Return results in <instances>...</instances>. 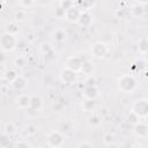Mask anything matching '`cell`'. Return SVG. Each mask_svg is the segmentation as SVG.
Wrapping results in <instances>:
<instances>
[{
  "label": "cell",
  "mask_w": 148,
  "mask_h": 148,
  "mask_svg": "<svg viewBox=\"0 0 148 148\" xmlns=\"http://www.w3.org/2000/svg\"><path fill=\"white\" fill-rule=\"evenodd\" d=\"M138 87V81L132 74H123L118 79V88L125 94H132Z\"/></svg>",
  "instance_id": "cell-1"
},
{
  "label": "cell",
  "mask_w": 148,
  "mask_h": 148,
  "mask_svg": "<svg viewBox=\"0 0 148 148\" xmlns=\"http://www.w3.org/2000/svg\"><path fill=\"white\" fill-rule=\"evenodd\" d=\"M16 44H17L16 36L10 35V34H8L6 31L1 35V37H0V46H1L2 52H10V51H13L16 47Z\"/></svg>",
  "instance_id": "cell-2"
},
{
  "label": "cell",
  "mask_w": 148,
  "mask_h": 148,
  "mask_svg": "<svg viewBox=\"0 0 148 148\" xmlns=\"http://www.w3.org/2000/svg\"><path fill=\"white\" fill-rule=\"evenodd\" d=\"M65 142V136L59 131H52L47 134L46 143L51 148H60Z\"/></svg>",
  "instance_id": "cell-3"
},
{
  "label": "cell",
  "mask_w": 148,
  "mask_h": 148,
  "mask_svg": "<svg viewBox=\"0 0 148 148\" xmlns=\"http://www.w3.org/2000/svg\"><path fill=\"white\" fill-rule=\"evenodd\" d=\"M108 52H109L108 45L105 43H102V42L94 43L91 45V47H90V54L95 59H103V58H105Z\"/></svg>",
  "instance_id": "cell-4"
},
{
  "label": "cell",
  "mask_w": 148,
  "mask_h": 148,
  "mask_svg": "<svg viewBox=\"0 0 148 148\" xmlns=\"http://www.w3.org/2000/svg\"><path fill=\"white\" fill-rule=\"evenodd\" d=\"M132 112H134L139 118L148 117V101L146 99H136L132 104Z\"/></svg>",
  "instance_id": "cell-5"
},
{
  "label": "cell",
  "mask_w": 148,
  "mask_h": 148,
  "mask_svg": "<svg viewBox=\"0 0 148 148\" xmlns=\"http://www.w3.org/2000/svg\"><path fill=\"white\" fill-rule=\"evenodd\" d=\"M59 77H60V81H61L62 83H65V84H73V83H75L76 80H77V73L65 67V68L60 72Z\"/></svg>",
  "instance_id": "cell-6"
},
{
  "label": "cell",
  "mask_w": 148,
  "mask_h": 148,
  "mask_svg": "<svg viewBox=\"0 0 148 148\" xmlns=\"http://www.w3.org/2000/svg\"><path fill=\"white\" fill-rule=\"evenodd\" d=\"M83 61L84 60H82V58H80L77 56H72V57L67 58L65 67L71 69V71H74V72L79 73V72H81V67H82Z\"/></svg>",
  "instance_id": "cell-7"
},
{
  "label": "cell",
  "mask_w": 148,
  "mask_h": 148,
  "mask_svg": "<svg viewBox=\"0 0 148 148\" xmlns=\"http://www.w3.org/2000/svg\"><path fill=\"white\" fill-rule=\"evenodd\" d=\"M81 14H82V12H81L80 8L75 5L74 7H72L71 9H68V10L65 12V17H64V18H65L66 21L71 22V23H77L79 20H80Z\"/></svg>",
  "instance_id": "cell-8"
},
{
  "label": "cell",
  "mask_w": 148,
  "mask_h": 148,
  "mask_svg": "<svg viewBox=\"0 0 148 148\" xmlns=\"http://www.w3.org/2000/svg\"><path fill=\"white\" fill-rule=\"evenodd\" d=\"M82 96L86 99H95L99 97V88L97 86H86L82 90Z\"/></svg>",
  "instance_id": "cell-9"
},
{
  "label": "cell",
  "mask_w": 148,
  "mask_h": 148,
  "mask_svg": "<svg viewBox=\"0 0 148 148\" xmlns=\"http://www.w3.org/2000/svg\"><path fill=\"white\" fill-rule=\"evenodd\" d=\"M16 105L20 109H30V105H31V96H29L27 94H22V95L17 96V98H16Z\"/></svg>",
  "instance_id": "cell-10"
},
{
  "label": "cell",
  "mask_w": 148,
  "mask_h": 148,
  "mask_svg": "<svg viewBox=\"0 0 148 148\" xmlns=\"http://www.w3.org/2000/svg\"><path fill=\"white\" fill-rule=\"evenodd\" d=\"M81 108L84 112H89V113H94L96 111L97 108V103L95 99H82L81 102Z\"/></svg>",
  "instance_id": "cell-11"
},
{
  "label": "cell",
  "mask_w": 148,
  "mask_h": 148,
  "mask_svg": "<svg viewBox=\"0 0 148 148\" xmlns=\"http://www.w3.org/2000/svg\"><path fill=\"white\" fill-rule=\"evenodd\" d=\"M133 132L135 135H138L140 138L148 136V125L145 123H138L136 125H134Z\"/></svg>",
  "instance_id": "cell-12"
},
{
  "label": "cell",
  "mask_w": 148,
  "mask_h": 148,
  "mask_svg": "<svg viewBox=\"0 0 148 148\" xmlns=\"http://www.w3.org/2000/svg\"><path fill=\"white\" fill-rule=\"evenodd\" d=\"M81 27H84V28H90L91 24H92V16L89 12H83L80 16V20L77 22Z\"/></svg>",
  "instance_id": "cell-13"
},
{
  "label": "cell",
  "mask_w": 148,
  "mask_h": 148,
  "mask_svg": "<svg viewBox=\"0 0 148 148\" xmlns=\"http://www.w3.org/2000/svg\"><path fill=\"white\" fill-rule=\"evenodd\" d=\"M12 86H13V88L16 89V90H23V89L27 88V86H28V81H27V79H25L24 76L18 75V76L14 80V82L12 83Z\"/></svg>",
  "instance_id": "cell-14"
},
{
  "label": "cell",
  "mask_w": 148,
  "mask_h": 148,
  "mask_svg": "<svg viewBox=\"0 0 148 148\" xmlns=\"http://www.w3.org/2000/svg\"><path fill=\"white\" fill-rule=\"evenodd\" d=\"M43 106V99L37 96V95H34L31 96V105H30V111H35V112H38Z\"/></svg>",
  "instance_id": "cell-15"
},
{
  "label": "cell",
  "mask_w": 148,
  "mask_h": 148,
  "mask_svg": "<svg viewBox=\"0 0 148 148\" xmlns=\"http://www.w3.org/2000/svg\"><path fill=\"white\" fill-rule=\"evenodd\" d=\"M81 72L83 74H87L88 76H91L92 72H94V64L90 60H84L81 67Z\"/></svg>",
  "instance_id": "cell-16"
},
{
  "label": "cell",
  "mask_w": 148,
  "mask_h": 148,
  "mask_svg": "<svg viewBox=\"0 0 148 148\" xmlns=\"http://www.w3.org/2000/svg\"><path fill=\"white\" fill-rule=\"evenodd\" d=\"M18 75H20V74H17V72H16L15 69H12V68H10V69H7V71L5 72V74L2 75V79H3V80H7V81L12 84V83L14 82V80H15Z\"/></svg>",
  "instance_id": "cell-17"
},
{
  "label": "cell",
  "mask_w": 148,
  "mask_h": 148,
  "mask_svg": "<svg viewBox=\"0 0 148 148\" xmlns=\"http://www.w3.org/2000/svg\"><path fill=\"white\" fill-rule=\"evenodd\" d=\"M138 50L142 54H146L148 52V37H142L138 42Z\"/></svg>",
  "instance_id": "cell-18"
},
{
  "label": "cell",
  "mask_w": 148,
  "mask_h": 148,
  "mask_svg": "<svg viewBox=\"0 0 148 148\" xmlns=\"http://www.w3.org/2000/svg\"><path fill=\"white\" fill-rule=\"evenodd\" d=\"M143 13H145V9H143V6H141L140 3H135L132 8H131V14H132V16H134V17H139V16H142L143 15Z\"/></svg>",
  "instance_id": "cell-19"
},
{
  "label": "cell",
  "mask_w": 148,
  "mask_h": 148,
  "mask_svg": "<svg viewBox=\"0 0 148 148\" xmlns=\"http://www.w3.org/2000/svg\"><path fill=\"white\" fill-rule=\"evenodd\" d=\"M27 20V13L25 10H22V9H18L14 13V22H24Z\"/></svg>",
  "instance_id": "cell-20"
},
{
  "label": "cell",
  "mask_w": 148,
  "mask_h": 148,
  "mask_svg": "<svg viewBox=\"0 0 148 148\" xmlns=\"http://www.w3.org/2000/svg\"><path fill=\"white\" fill-rule=\"evenodd\" d=\"M87 123H88V125H89L90 127H97V126H99V124H101V118H99L97 114H94V113H92L91 116L88 117Z\"/></svg>",
  "instance_id": "cell-21"
},
{
  "label": "cell",
  "mask_w": 148,
  "mask_h": 148,
  "mask_svg": "<svg viewBox=\"0 0 148 148\" xmlns=\"http://www.w3.org/2000/svg\"><path fill=\"white\" fill-rule=\"evenodd\" d=\"M6 32L16 36V34L18 32V25H17V23L14 22V21H13V22H9V23L7 24V27H6Z\"/></svg>",
  "instance_id": "cell-22"
},
{
  "label": "cell",
  "mask_w": 148,
  "mask_h": 148,
  "mask_svg": "<svg viewBox=\"0 0 148 148\" xmlns=\"http://www.w3.org/2000/svg\"><path fill=\"white\" fill-rule=\"evenodd\" d=\"M39 50H40V52H42L43 54H50V53H52L53 47H52L51 43H49V42H44V43L39 46Z\"/></svg>",
  "instance_id": "cell-23"
},
{
  "label": "cell",
  "mask_w": 148,
  "mask_h": 148,
  "mask_svg": "<svg viewBox=\"0 0 148 148\" xmlns=\"http://www.w3.org/2000/svg\"><path fill=\"white\" fill-rule=\"evenodd\" d=\"M15 132H16V127H15L14 123L8 121V123H6V124H5L3 133H6V134H8V135H12V134H14Z\"/></svg>",
  "instance_id": "cell-24"
},
{
  "label": "cell",
  "mask_w": 148,
  "mask_h": 148,
  "mask_svg": "<svg viewBox=\"0 0 148 148\" xmlns=\"http://www.w3.org/2000/svg\"><path fill=\"white\" fill-rule=\"evenodd\" d=\"M74 6H75V1H71V0H62V1L59 2V7L62 10H65V12L68 10V9H71Z\"/></svg>",
  "instance_id": "cell-25"
},
{
  "label": "cell",
  "mask_w": 148,
  "mask_h": 148,
  "mask_svg": "<svg viewBox=\"0 0 148 148\" xmlns=\"http://www.w3.org/2000/svg\"><path fill=\"white\" fill-rule=\"evenodd\" d=\"M53 38L57 42H64L66 39V32H65V30H61V29L56 30L53 32Z\"/></svg>",
  "instance_id": "cell-26"
},
{
  "label": "cell",
  "mask_w": 148,
  "mask_h": 148,
  "mask_svg": "<svg viewBox=\"0 0 148 148\" xmlns=\"http://www.w3.org/2000/svg\"><path fill=\"white\" fill-rule=\"evenodd\" d=\"M127 121H128L131 125H133V126H134V125H136L138 123H140V118H139L134 112H132V111H131V112H130V114L127 116Z\"/></svg>",
  "instance_id": "cell-27"
},
{
  "label": "cell",
  "mask_w": 148,
  "mask_h": 148,
  "mask_svg": "<svg viewBox=\"0 0 148 148\" xmlns=\"http://www.w3.org/2000/svg\"><path fill=\"white\" fill-rule=\"evenodd\" d=\"M113 141H114V135H113V134H111V133H105V134L103 135V143H104V145L110 146V145L113 143Z\"/></svg>",
  "instance_id": "cell-28"
},
{
  "label": "cell",
  "mask_w": 148,
  "mask_h": 148,
  "mask_svg": "<svg viewBox=\"0 0 148 148\" xmlns=\"http://www.w3.org/2000/svg\"><path fill=\"white\" fill-rule=\"evenodd\" d=\"M17 5L20 7H27V8H29L32 5H35V1H32V0H21V1H17Z\"/></svg>",
  "instance_id": "cell-29"
},
{
  "label": "cell",
  "mask_w": 148,
  "mask_h": 148,
  "mask_svg": "<svg viewBox=\"0 0 148 148\" xmlns=\"http://www.w3.org/2000/svg\"><path fill=\"white\" fill-rule=\"evenodd\" d=\"M14 65L15 66H17V67H23L24 65H25V59L23 58V57H16L15 59H14Z\"/></svg>",
  "instance_id": "cell-30"
},
{
  "label": "cell",
  "mask_w": 148,
  "mask_h": 148,
  "mask_svg": "<svg viewBox=\"0 0 148 148\" xmlns=\"http://www.w3.org/2000/svg\"><path fill=\"white\" fill-rule=\"evenodd\" d=\"M25 130H27L28 135H34V134H36V132H37V127H36L35 125H32V124H29V125L25 127Z\"/></svg>",
  "instance_id": "cell-31"
},
{
  "label": "cell",
  "mask_w": 148,
  "mask_h": 148,
  "mask_svg": "<svg viewBox=\"0 0 148 148\" xmlns=\"http://www.w3.org/2000/svg\"><path fill=\"white\" fill-rule=\"evenodd\" d=\"M14 148H31V146H30V143H28L27 141L21 140V141H17V142H16V145H15Z\"/></svg>",
  "instance_id": "cell-32"
},
{
  "label": "cell",
  "mask_w": 148,
  "mask_h": 148,
  "mask_svg": "<svg viewBox=\"0 0 148 148\" xmlns=\"http://www.w3.org/2000/svg\"><path fill=\"white\" fill-rule=\"evenodd\" d=\"M84 83H86V86H96V79H95L92 75H91V76H88V77L86 79Z\"/></svg>",
  "instance_id": "cell-33"
},
{
  "label": "cell",
  "mask_w": 148,
  "mask_h": 148,
  "mask_svg": "<svg viewBox=\"0 0 148 148\" xmlns=\"http://www.w3.org/2000/svg\"><path fill=\"white\" fill-rule=\"evenodd\" d=\"M77 148H94V147H92V145H91L90 142H88V141H83V142L79 143Z\"/></svg>",
  "instance_id": "cell-34"
},
{
  "label": "cell",
  "mask_w": 148,
  "mask_h": 148,
  "mask_svg": "<svg viewBox=\"0 0 148 148\" xmlns=\"http://www.w3.org/2000/svg\"><path fill=\"white\" fill-rule=\"evenodd\" d=\"M56 16L59 17V18H64V17H65V10H62L60 7H58L57 13H56Z\"/></svg>",
  "instance_id": "cell-35"
},
{
  "label": "cell",
  "mask_w": 148,
  "mask_h": 148,
  "mask_svg": "<svg viewBox=\"0 0 148 148\" xmlns=\"http://www.w3.org/2000/svg\"><path fill=\"white\" fill-rule=\"evenodd\" d=\"M145 56H146V59H147V61H148V52H147V53H146Z\"/></svg>",
  "instance_id": "cell-36"
},
{
  "label": "cell",
  "mask_w": 148,
  "mask_h": 148,
  "mask_svg": "<svg viewBox=\"0 0 148 148\" xmlns=\"http://www.w3.org/2000/svg\"><path fill=\"white\" fill-rule=\"evenodd\" d=\"M133 148H140V147H133Z\"/></svg>",
  "instance_id": "cell-37"
},
{
  "label": "cell",
  "mask_w": 148,
  "mask_h": 148,
  "mask_svg": "<svg viewBox=\"0 0 148 148\" xmlns=\"http://www.w3.org/2000/svg\"><path fill=\"white\" fill-rule=\"evenodd\" d=\"M38 148H44V147H38Z\"/></svg>",
  "instance_id": "cell-38"
}]
</instances>
